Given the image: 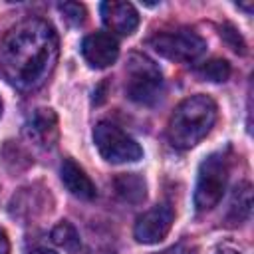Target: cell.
Wrapping results in <instances>:
<instances>
[{"label": "cell", "mask_w": 254, "mask_h": 254, "mask_svg": "<svg viewBox=\"0 0 254 254\" xmlns=\"http://www.w3.org/2000/svg\"><path fill=\"white\" fill-rule=\"evenodd\" d=\"M58 62V34L42 18L14 24L0 42V71L20 91H34L46 83Z\"/></svg>", "instance_id": "cell-1"}, {"label": "cell", "mask_w": 254, "mask_h": 254, "mask_svg": "<svg viewBox=\"0 0 254 254\" xmlns=\"http://www.w3.org/2000/svg\"><path fill=\"white\" fill-rule=\"evenodd\" d=\"M216 121V103L204 93L181 101L169 119V141L177 149H190L202 141Z\"/></svg>", "instance_id": "cell-2"}, {"label": "cell", "mask_w": 254, "mask_h": 254, "mask_svg": "<svg viewBox=\"0 0 254 254\" xmlns=\"http://www.w3.org/2000/svg\"><path fill=\"white\" fill-rule=\"evenodd\" d=\"M125 93L139 105H153L163 93L159 65L145 54H131L125 65Z\"/></svg>", "instance_id": "cell-3"}, {"label": "cell", "mask_w": 254, "mask_h": 254, "mask_svg": "<svg viewBox=\"0 0 254 254\" xmlns=\"http://www.w3.org/2000/svg\"><path fill=\"white\" fill-rule=\"evenodd\" d=\"M228 173H230V159L226 151L210 153L200 163L196 187H194V206L198 212H206L220 202L226 190Z\"/></svg>", "instance_id": "cell-4"}, {"label": "cell", "mask_w": 254, "mask_h": 254, "mask_svg": "<svg viewBox=\"0 0 254 254\" xmlns=\"http://www.w3.org/2000/svg\"><path fill=\"white\" fill-rule=\"evenodd\" d=\"M93 141H95L99 155L107 163H113V165L135 163L143 157L139 143L131 135H127L121 127H117L109 121H101L95 125Z\"/></svg>", "instance_id": "cell-5"}, {"label": "cell", "mask_w": 254, "mask_h": 254, "mask_svg": "<svg viewBox=\"0 0 254 254\" xmlns=\"http://www.w3.org/2000/svg\"><path fill=\"white\" fill-rule=\"evenodd\" d=\"M151 46L159 56L183 64L196 62L206 50V42L189 28L159 32L151 38Z\"/></svg>", "instance_id": "cell-6"}, {"label": "cell", "mask_w": 254, "mask_h": 254, "mask_svg": "<svg viewBox=\"0 0 254 254\" xmlns=\"http://www.w3.org/2000/svg\"><path fill=\"white\" fill-rule=\"evenodd\" d=\"M173 220H175V212L169 204H157V206L149 208L135 222V228H133L135 240L141 244L161 242L169 234Z\"/></svg>", "instance_id": "cell-7"}, {"label": "cell", "mask_w": 254, "mask_h": 254, "mask_svg": "<svg viewBox=\"0 0 254 254\" xmlns=\"http://www.w3.org/2000/svg\"><path fill=\"white\" fill-rule=\"evenodd\" d=\"M81 56L91 67L103 69L111 64H115L119 56V44L117 40L107 32H95L83 38L81 42Z\"/></svg>", "instance_id": "cell-8"}, {"label": "cell", "mask_w": 254, "mask_h": 254, "mask_svg": "<svg viewBox=\"0 0 254 254\" xmlns=\"http://www.w3.org/2000/svg\"><path fill=\"white\" fill-rule=\"evenodd\" d=\"M101 20L105 28L119 36H129L139 26V14L129 2H103L101 4Z\"/></svg>", "instance_id": "cell-9"}, {"label": "cell", "mask_w": 254, "mask_h": 254, "mask_svg": "<svg viewBox=\"0 0 254 254\" xmlns=\"http://www.w3.org/2000/svg\"><path fill=\"white\" fill-rule=\"evenodd\" d=\"M24 133L32 143H36L44 149L54 147L58 141V117H56V113L50 107L36 109L28 117Z\"/></svg>", "instance_id": "cell-10"}, {"label": "cell", "mask_w": 254, "mask_h": 254, "mask_svg": "<svg viewBox=\"0 0 254 254\" xmlns=\"http://www.w3.org/2000/svg\"><path fill=\"white\" fill-rule=\"evenodd\" d=\"M60 177L64 187L77 198L81 200H93L97 190L93 181L89 179V175L73 161V159H64L62 167H60Z\"/></svg>", "instance_id": "cell-11"}, {"label": "cell", "mask_w": 254, "mask_h": 254, "mask_svg": "<svg viewBox=\"0 0 254 254\" xmlns=\"http://www.w3.org/2000/svg\"><path fill=\"white\" fill-rule=\"evenodd\" d=\"M115 190L127 202H141L145 198V181L137 173H123L115 179Z\"/></svg>", "instance_id": "cell-12"}, {"label": "cell", "mask_w": 254, "mask_h": 254, "mask_svg": "<svg viewBox=\"0 0 254 254\" xmlns=\"http://www.w3.org/2000/svg\"><path fill=\"white\" fill-rule=\"evenodd\" d=\"M250 210H252V187H250V183H240V185H236V189L232 192L228 214L234 222H242L250 216Z\"/></svg>", "instance_id": "cell-13"}, {"label": "cell", "mask_w": 254, "mask_h": 254, "mask_svg": "<svg viewBox=\"0 0 254 254\" xmlns=\"http://www.w3.org/2000/svg\"><path fill=\"white\" fill-rule=\"evenodd\" d=\"M52 242L56 246L64 248L69 254H75L81 248V240H79V234H77L75 226L69 224V222H65V220L54 226V230H52Z\"/></svg>", "instance_id": "cell-14"}, {"label": "cell", "mask_w": 254, "mask_h": 254, "mask_svg": "<svg viewBox=\"0 0 254 254\" xmlns=\"http://www.w3.org/2000/svg\"><path fill=\"white\" fill-rule=\"evenodd\" d=\"M198 73H200L204 79H208V81H216V83H218V81H226V79L230 77V65H228L226 60H218V58H214V60L202 64L200 69H198Z\"/></svg>", "instance_id": "cell-15"}, {"label": "cell", "mask_w": 254, "mask_h": 254, "mask_svg": "<svg viewBox=\"0 0 254 254\" xmlns=\"http://www.w3.org/2000/svg\"><path fill=\"white\" fill-rule=\"evenodd\" d=\"M60 10L71 26H81L85 22V8L77 2H64V4H60Z\"/></svg>", "instance_id": "cell-16"}, {"label": "cell", "mask_w": 254, "mask_h": 254, "mask_svg": "<svg viewBox=\"0 0 254 254\" xmlns=\"http://www.w3.org/2000/svg\"><path fill=\"white\" fill-rule=\"evenodd\" d=\"M222 36L228 40L230 36H232V42H230V46H232V50L234 52H240V54H244V42L240 40V36H238V32L232 28V26H224V32H222Z\"/></svg>", "instance_id": "cell-17"}, {"label": "cell", "mask_w": 254, "mask_h": 254, "mask_svg": "<svg viewBox=\"0 0 254 254\" xmlns=\"http://www.w3.org/2000/svg\"><path fill=\"white\" fill-rule=\"evenodd\" d=\"M159 254H192V250L189 246H185V244H175V246H171V248H167V250H163Z\"/></svg>", "instance_id": "cell-18"}, {"label": "cell", "mask_w": 254, "mask_h": 254, "mask_svg": "<svg viewBox=\"0 0 254 254\" xmlns=\"http://www.w3.org/2000/svg\"><path fill=\"white\" fill-rule=\"evenodd\" d=\"M0 254H10V240L4 230H0Z\"/></svg>", "instance_id": "cell-19"}, {"label": "cell", "mask_w": 254, "mask_h": 254, "mask_svg": "<svg viewBox=\"0 0 254 254\" xmlns=\"http://www.w3.org/2000/svg\"><path fill=\"white\" fill-rule=\"evenodd\" d=\"M212 254H242V252H238V250L232 248V246H218Z\"/></svg>", "instance_id": "cell-20"}, {"label": "cell", "mask_w": 254, "mask_h": 254, "mask_svg": "<svg viewBox=\"0 0 254 254\" xmlns=\"http://www.w3.org/2000/svg\"><path fill=\"white\" fill-rule=\"evenodd\" d=\"M28 254H58V252H54V250H48V248H34V250H30Z\"/></svg>", "instance_id": "cell-21"}, {"label": "cell", "mask_w": 254, "mask_h": 254, "mask_svg": "<svg viewBox=\"0 0 254 254\" xmlns=\"http://www.w3.org/2000/svg\"><path fill=\"white\" fill-rule=\"evenodd\" d=\"M0 115H2V99H0Z\"/></svg>", "instance_id": "cell-22"}]
</instances>
